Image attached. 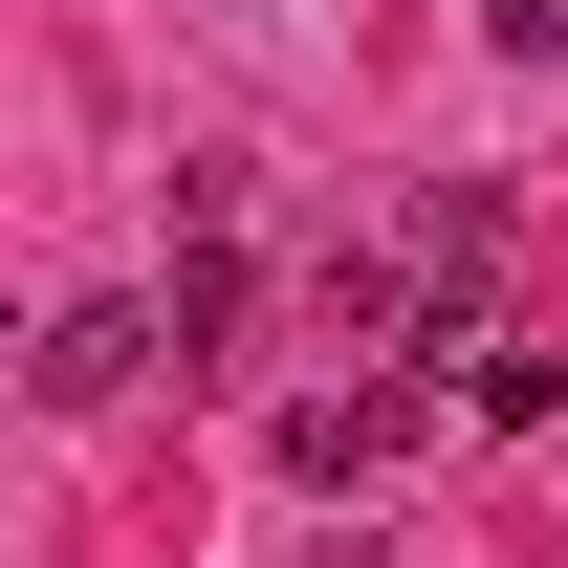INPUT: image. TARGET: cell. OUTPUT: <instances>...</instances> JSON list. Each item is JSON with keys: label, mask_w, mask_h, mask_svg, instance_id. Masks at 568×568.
Masks as SVG:
<instances>
[{"label": "cell", "mask_w": 568, "mask_h": 568, "mask_svg": "<svg viewBox=\"0 0 568 568\" xmlns=\"http://www.w3.org/2000/svg\"><path fill=\"white\" fill-rule=\"evenodd\" d=\"M437 416H459V372H416V351H394V372H328V394H284V481L351 503V481H394Z\"/></svg>", "instance_id": "obj_1"}, {"label": "cell", "mask_w": 568, "mask_h": 568, "mask_svg": "<svg viewBox=\"0 0 568 568\" xmlns=\"http://www.w3.org/2000/svg\"><path fill=\"white\" fill-rule=\"evenodd\" d=\"M437 372H459V416H503V437H525V416H568V351L525 328V306H503V284L459 306V328H437Z\"/></svg>", "instance_id": "obj_2"}, {"label": "cell", "mask_w": 568, "mask_h": 568, "mask_svg": "<svg viewBox=\"0 0 568 568\" xmlns=\"http://www.w3.org/2000/svg\"><path fill=\"white\" fill-rule=\"evenodd\" d=\"M153 351H175V328H153V306H44V416H110V394H153Z\"/></svg>", "instance_id": "obj_3"}, {"label": "cell", "mask_w": 568, "mask_h": 568, "mask_svg": "<svg viewBox=\"0 0 568 568\" xmlns=\"http://www.w3.org/2000/svg\"><path fill=\"white\" fill-rule=\"evenodd\" d=\"M153 328H175V372H219V351H241V263H219V219L175 241V284H153Z\"/></svg>", "instance_id": "obj_4"}, {"label": "cell", "mask_w": 568, "mask_h": 568, "mask_svg": "<svg viewBox=\"0 0 568 568\" xmlns=\"http://www.w3.org/2000/svg\"><path fill=\"white\" fill-rule=\"evenodd\" d=\"M481 44H503V67H547V44H568V0H481Z\"/></svg>", "instance_id": "obj_5"}]
</instances>
